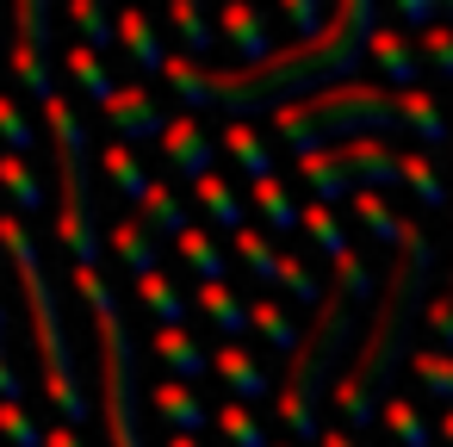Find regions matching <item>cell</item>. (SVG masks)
<instances>
[{
	"instance_id": "d4e9b609",
	"label": "cell",
	"mask_w": 453,
	"mask_h": 447,
	"mask_svg": "<svg viewBox=\"0 0 453 447\" xmlns=\"http://www.w3.org/2000/svg\"><path fill=\"white\" fill-rule=\"evenodd\" d=\"M249 323H255V329L267 335V348H280L286 360L304 348V329H298V323H292V317H286L273 298H255V304H249Z\"/></svg>"
},
{
	"instance_id": "9c48e42d",
	"label": "cell",
	"mask_w": 453,
	"mask_h": 447,
	"mask_svg": "<svg viewBox=\"0 0 453 447\" xmlns=\"http://www.w3.org/2000/svg\"><path fill=\"white\" fill-rule=\"evenodd\" d=\"M100 112H106V125L119 131V143H143V137H168V125H174V119L162 112V100H156V94H150L143 81H125V88H119V94H112V100H106Z\"/></svg>"
},
{
	"instance_id": "2e32d148",
	"label": "cell",
	"mask_w": 453,
	"mask_h": 447,
	"mask_svg": "<svg viewBox=\"0 0 453 447\" xmlns=\"http://www.w3.org/2000/svg\"><path fill=\"white\" fill-rule=\"evenodd\" d=\"M168 366H174V379L180 385H193V379H205V366H211V354L193 342V329H156V342H150Z\"/></svg>"
},
{
	"instance_id": "277c9868",
	"label": "cell",
	"mask_w": 453,
	"mask_h": 447,
	"mask_svg": "<svg viewBox=\"0 0 453 447\" xmlns=\"http://www.w3.org/2000/svg\"><path fill=\"white\" fill-rule=\"evenodd\" d=\"M397 94L385 88H366V81H342V88H323L311 100H292L273 112V131L298 150V156H317L329 150L335 137L354 143V137H372V131H397Z\"/></svg>"
},
{
	"instance_id": "ab89813d",
	"label": "cell",
	"mask_w": 453,
	"mask_h": 447,
	"mask_svg": "<svg viewBox=\"0 0 453 447\" xmlns=\"http://www.w3.org/2000/svg\"><path fill=\"white\" fill-rule=\"evenodd\" d=\"M354 212H360V224H366L379 243H397V236H403V218H391V205H385L379 193H354Z\"/></svg>"
},
{
	"instance_id": "52a82bcc",
	"label": "cell",
	"mask_w": 453,
	"mask_h": 447,
	"mask_svg": "<svg viewBox=\"0 0 453 447\" xmlns=\"http://www.w3.org/2000/svg\"><path fill=\"white\" fill-rule=\"evenodd\" d=\"M298 174L317 193V205H329V199H354V193H379V187L403 181V156L385 150L379 137H354V143H329L317 156H298Z\"/></svg>"
},
{
	"instance_id": "f35d334b",
	"label": "cell",
	"mask_w": 453,
	"mask_h": 447,
	"mask_svg": "<svg viewBox=\"0 0 453 447\" xmlns=\"http://www.w3.org/2000/svg\"><path fill=\"white\" fill-rule=\"evenodd\" d=\"M403 181L416 187L422 205H447V187H441V174H434V162L422 150H403Z\"/></svg>"
},
{
	"instance_id": "603a6c76",
	"label": "cell",
	"mask_w": 453,
	"mask_h": 447,
	"mask_svg": "<svg viewBox=\"0 0 453 447\" xmlns=\"http://www.w3.org/2000/svg\"><path fill=\"white\" fill-rule=\"evenodd\" d=\"M174 255L199 274V286H224V255H218V243H211L205 230H193V224H187V230L174 236Z\"/></svg>"
},
{
	"instance_id": "7c38bea8",
	"label": "cell",
	"mask_w": 453,
	"mask_h": 447,
	"mask_svg": "<svg viewBox=\"0 0 453 447\" xmlns=\"http://www.w3.org/2000/svg\"><path fill=\"white\" fill-rule=\"evenodd\" d=\"M366 57H372V63L397 81V94H410V88H416V75H422V50H416L403 32H391V26H379V32H372Z\"/></svg>"
},
{
	"instance_id": "816d5d0a",
	"label": "cell",
	"mask_w": 453,
	"mask_h": 447,
	"mask_svg": "<svg viewBox=\"0 0 453 447\" xmlns=\"http://www.w3.org/2000/svg\"><path fill=\"white\" fill-rule=\"evenodd\" d=\"M441 441H453V410H447V416H441Z\"/></svg>"
},
{
	"instance_id": "9f6ffc18",
	"label": "cell",
	"mask_w": 453,
	"mask_h": 447,
	"mask_svg": "<svg viewBox=\"0 0 453 447\" xmlns=\"http://www.w3.org/2000/svg\"><path fill=\"white\" fill-rule=\"evenodd\" d=\"M0 50H7V44H0Z\"/></svg>"
},
{
	"instance_id": "f907efd6",
	"label": "cell",
	"mask_w": 453,
	"mask_h": 447,
	"mask_svg": "<svg viewBox=\"0 0 453 447\" xmlns=\"http://www.w3.org/2000/svg\"><path fill=\"white\" fill-rule=\"evenodd\" d=\"M162 447H199V435H168Z\"/></svg>"
},
{
	"instance_id": "681fc988",
	"label": "cell",
	"mask_w": 453,
	"mask_h": 447,
	"mask_svg": "<svg viewBox=\"0 0 453 447\" xmlns=\"http://www.w3.org/2000/svg\"><path fill=\"white\" fill-rule=\"evenodd\" d=\"M44 447H81V435L69 422H57V428H44Z\"/></svg>"
},
{
	"instance_id": "c3c4849f",
	"label": "cell",
	"mask_w": 453,
	"mask_h": 447,
	"mask_svg": "<svg viewBox=\"0 0 453 447\" xmlns=\"http://www.w3.org/2000/svg\"><path fill=\"white\" fill-rule=\"evenodd\" d=\"M19 373H13V360H7V348H0V404H19Z\"/></svg>"
},
{
	"instance_id": "7a4b0ae2",
	"label": "cell",
	"mask_w": 453,
	"mask_h": 447,
	"mask_svg": "<svg viewBox=\"0 0 453 447\" xmlns=\"http://www.w3.org/2000/svg\"><path fill=\"white\" fill-rule=\"evenodd\" d=\"M428 267H434L428 236H422L416 224H403L397 261H391V274H385L379 317H372V329L360 335L354 366L335 379V410H342L348 428H366V422L379 416L372 397L391 385V373H397V360H403V348H410V323H416V304H422V292H428ZM385 397H391V391H385Z\"/></svg>"
},
{
	"instance_id": "836d02e7",
	"label": "cell",
	"mask_w": 453,
	"mask_h": 447,
	"mask_svg": "<svg viewBox=\"0 0 453 447\" xmlns=\"http://www.w3.org/2000/svg\"><path fill=\"white\" fill-rule=\"evenodd\" d=\"M69 19L81 26V44H88V50H112V44H119V19H112L106 7H94V0H75Z\"/></svg>"
},
{
	"instance_id": "484cf974",
	"label": "cell",
	"mask_w": 453,
	"mask_h": 447,
	"mask_svg": "<svg viewBox=\"0 0 453 447\" xmlns=\"http://www.w3.org/2000/svg\"><path fill=\"white\" fill-rule=\"evenodd\" d=\"M397 119H403V131H416L422 143H441V137H447V119H441L434 94H422V88L397 94Z\"/></svg>"
},
{
	"instance_id": "b9f144b4",
	"label": "cell",
	"mask_w": 453,
	"mask_h": 447,
	"mask_svg": "<svg viewBox=\"0 0 453 447\" xmlns=\"http://www.w3.org/2000/svg\"><path fill=\"white\" fill-rule=\"evenodd\" d=\"M335 292H342L348 304H360V298L372 292V267L360 261V249H348V255L335 261Z\"/></svg>"
},
{
	"instance_id": "6da1fadb",
	"label": "cell",
	"mask_w": 453,
	"mask_h": 447,
	"mask_svg": "<svg viewBox=\"0 0 453 447\" xmlns=\"http://www.w3.org/2000/svg\"><path fill=\"white\" fill-rule=\"evenodd\" d=\"M372 32H379V13L366 7V0H342L311 44H286L261 69H211V100L242 119V112H280L292 100L342 88V75L366 57Z\"/></svg>"
},
{
	"instance_id": "ba28073f",
	"label": "cell",
	"mask_w": 453,
	"mask_h": 447,
	"mask_svg": "<svg viewBox=\"0 0 453 447\" xmlns=\"http://www.w3.org/2000/svg\"><path fill=\"white\" fill-rule=\"evenodd\" d=\"M7 63H13V81H19L26 94H38L44 106L63 94V88H57V75H50V7H44V0H19Z\"/></svg>"
},
{
	"instance_id": "d590c367",
	"label": "cell",
	"mask_w": 453,
	"mask_h": 447,
	"mask_svg": "<svg viewBox=\"0 0 453 447\" xmlns=\"http://www.w3.org/2000/svg\"><path fill=\"white\" fill-rule=\"evenodd\" d=\"M304 236H311L329 261H342V255L354 249V243H348V230L335 224V212H329V205H304Z\"/></svg>"
},
{
	"instance_id": "d6986e66",
	"label": "cell",
	"mask_w": 453,
	"mask_h": 447,
	"mask_svg": "<svg viewBox=\"0 0 453 447\" xmlns=\"http://www.w3.org/2000/svg\"><path fill=\"white\" fill-rule=\"evenodd\" d=\"M193 199L205 205V218H211L218 230H236V236L249 230V224H242V199H236V187H230L224 174H205V181H193Z\"/></svg>"
},
{
	"instance_id": "3957f363",
	"label": "cell",
	"mask_w": 453,
	"mask_h": 447,
	"mask_svg": "<svg viewBox=\"0 0 453 447\" xmlns=\"http://www.w3.org/2000/svg\"><path fill=\"white\" fill-rule=\"evenodd\" d=\"M0 243L13 255V274L26 286V304H32V342H38V373H44V397L57 404V416L75 428L88 416V397H81V379H75V348L63 335V317H57V292H50V274H44V255L38 243L26 236L19 218H0Z\"/></svg>"
},
{
	"instance_id": "f546056e",
	"label": "cell",
	"mask_w": 453,
	"mask_h": 447,
	"mask_svg": "<svg viewBox=\"0 0 453 447\" xmlns=\"http://www.w3.org/2000/svg\"><path fill=\"white\" fill-rule=\"evenodd\" d=\"M193 298H199V311L224 329V342H236V335L249 329V304H236V292H230V286H199Z\"/></svg>"
},
{
	"instance_id": "4316f807",
	"label": "cell",
	"mask_w": 453,
	"mask_h": 447,
	"mask_svg": "<svg viewBox=\"0 0 453 447\" xmlns=\"http://www.w3.org/2000/svg\"><path fill=\"white\" fill-rule=\"evenodd\" d=\"M106 174H112V187H119V193H125L131 205H143V193L156 187V181L143 174V162H137V150H131V143H119V137L106 143Z\"/></svg>"
},
{
	"instance_id": "11a10c76",
	"label": "cell",
	"mask_w": 453,
	"mask_h": 447,
	"mask_svg": "<svg viewBox=\"0 0 453 447\" xmlns=\"http://www.w3.org/2000/svg\"><path fill=\"white\" fill-rule=\"evenodd\" d=\"M280 447H292V441H280Z\"/></svg>"
},
{
	"instance_id": "30bf717a",
	"label": "cell",
	"mask_w": 453,
	"mask_h": 447,
	"mask_svg": "<svg viewBox=\"0 0 453 447\" xmlns=\"http://www.w3.org/2000/svg\"><path fill=\"white\" fill-rule=\"evenodd\" d=\"M218 26H224V38L236 44V69H261V63L273 57L267 13H261V7H249V0H230V7L218 13Z\"/></svg>"
},
{
	"instance_id": "1f68e13d",
	"label": "cell",
	"mask_w": 453,
	"mask_h": 447,
	"mask_svg": "<svg viewBox=\"0 0 453 447\" xmlns=\"http://www.w3.org/2000/svg\"><path fill=\"white\" fill-rule=\"evenodd\" d=\"M236 255H242V267H249L261 286H280V249H273V236L242 230V236H236Z\"/></svg>"
},
{
	"instance_id": "5b68a950",
	"label": "cell",
	"mask_w": 453,
	"mask_h": 447,
	"mask_svg": "<svg viewBox=\"0 0 453 447\" xmlns=\"http://www.w3.org/2000/svg\"><path fill=\"white\" fill-rule=\"evenodd\" d=\"M348 342H354V304H348L342 292H329V298L317 304L311 329H304V348L286 360V385H280V397H273V410H280V422H286L292 441H323L317 404H323V385H329L335 360L348 354Z\"/></svg>"
},
{
	"instance_id": "cb8c5ba5",
	"label": "cell",
	"mask_w": 453,
	"mask_h": 447,
	"mask_svg": "<svg viewBox=\"0 0 453 447\" xmlns=\"http://www.w3.org/2000/svg\"><path fill=\"white\" fill-rule=\"evenodd\" d=\"M137 286V298L162 317V329H187V298H180V286L168 280V274H143V280H131Z\"/></svg>"
},
{
	"instance_id": "ee69618b",
	"label": "cell",
	"mask_w": 453,
	"mask_h": 447,
	"mask_svg": "<svg viewBox=\"0 0 453 447\" xmlns=\"http://www.w3.org/2000/svg\"><path fill=\"white\" fill-rule=\"evenodd\" d=\"M280 19H286V32L298 38V44H311L329 19H323V7H317V0H286V7H280Z\"/></svg>"
},
{
	"instance_id": "74e56055",
	"label": "cell",
	"mask_w": 453,
	"mask_h": 447,
	"mask_svg": "<svg viewBox=\"0 0 453 447\" xmlns=\"http://www.w3.org/2000/svg\"><path fill=\"white\" fill-rule=\"evenodd\" d=\"M168 26L187 38V50H193V57H205V50H211V19L193 7V0H174V7H168Z\"/></svg>"
},
{
	"instance_id": "8d00e7d4",
	"label": "cell",
	"mask_w": 453,
	"mask_h": 447,
	"mask_svg": "<svg viewBox=\"0 0 453 447\" xmlns=\"http://www.w3.org/2000/svg\"><path fill=\"white\" fill-rule=\"evenodd\" d=\"M410 366H416V379H422L434 397H447V404H453V354H447V348H416V354H410Z\"/></svg>"
},
{
	"instance_id": "44dd1931",
	"label": "cell",
	"mask_w": 453,
	"mask_h": 447,
	"mask_svg": "<svg viewBox=\"0 0 453 447\" xmlns=\"http://www.w3.org/2000/svg\"><path fill=\"white\" fill-rule=\"evenodd\" d=\"M137 218H143V224H150L156 236H180V230H187V205H180V193H174L168 181H156V187L143 193Z\"/></svg>"
},
{
	"instance_id": "d6a6232c",
	"label": "cell",
	"mask_w": 453,
	"mask_h": 447,
	"mask_svg": "<svg viewBox=\"0 0 453 447\" xmlns=\"http://www.w3.org/2000/svg\"><path fill=\"white\" fill-rule=\"evenodd\" d=\"M218 435H224L230 447H273L267 428H261V416H255L249 404H224V410H218Z\"/></svg>"
},
{
	"instance_id": "8992f818",
	"label": "cell",
	"mask_w": 453,
	"mask_h": 447,
	"mask_svg": "<svg viewBox=\"0 0 453 447\" xmlns=\"http://www.w3.org/2000/svg\"><path fill=\"white\" fill-rule=\"evenodd\" d=\"M75 292L94 311V354H100V397H106V435L112 447H143L137 428V348L125 335V311L119 292L106 286L100 267H75Z\"/></svg>"
},
{
	"instance_id": "9a60e30c",
	"label": "cell",
	"mask_w": 453,
	"mask_h": 447,
	"mask_svg": "<svg viewBox=\"0 0 453 447\" xmlns=\"http://www.w3.org/2000/svg\"><path fill=\"white\" fill-rule=\"evenodd\" d=\"M150 410L156 416H168L174 422V435H199L211 416H205V404H199V391L193 385H180V379H168V385H156L150 391Z\"/></svg>"
},
{
	"instance_id": "e0dca14e",
	"label": "cell",
	"mask_w": 453,
	"mask_h": 447,
	"mask_svg": "<svg viewBox=\"0 0 453 447\" xmlns=\"http://www.w3.org/2000/svg\"><path fill=\"white\" fill-rule=\"evenodd\" d=\"M119 50L131 57V63H143V69H168V50H162V38H156V26L143 19V13H119Z\"/></svg>"
},
{
	"instance_id": "e575fe53",
	"label": "cell",
	"mask_w": 453,
	"mask_h": 447,
	"mask_svg": "<svg viewBox=\"0 0 453 447\" xmlns=\"http://www.w3.org/2000/svg\"><path fill=\"white\" fill-rule=\"evenodd\" d=\"M0 143H7V156L38 150V125L26 119V106H19L13 94H0Z\"/></svg>"
},
{
	"instance_id": "bcb514c9",
	"label": "cell",
	"mask_w": 453,
	"mask_h": 447,
	"mask_svg": "<svg viewBox=\"0 0 453 447\" xmlns=\"http://www.w3.org/2000/svg\"><path fill=\"white\" fill-rule=\"evenodd\" d=\"M397 19L416 26V32H434L441 26V0H397Z\"/></svg>"
},
{
	"instance_id": "ac0fdd59",
	"label": "cell",
	"mask_w": 453,
	"mask_h": 447,
	"mask_svg": "<svg viewBox=\"0 0 453 447\" xmlns=\"http://www.w3.org/2000/svg\"><path fill=\"white\" fill-rule=\"evenodd\" d=\"M63 69H69V81H75L88 100H100V106L119 94V81H112L106 63H100V50H88V44H69V50H63Z\"/></svg>"
},
{
	"instance_id": "7bdbcfd3",
	"label": "cell",
	"mask_w": 453,
	"mask_h": 447,
	"mask_svg": "<svg viewBox=\"0 0 453 447\" xmlns=\"http://www.w3.org/2000/svg\"><path fill=\"white\" fill-rule=\"evenodd\" d=\"M0 441L7 447H44V428L26 416V404H0Z\"/></svg>"
},
{
	"instance_id": "f6af8a7d",
	"label": "cell",
	"mask_w": 453,
	"mask_h": 447,
	"mask_svg": "<svg viewBox=\"0 0 453 447\" xmlns=\"http://www.w3.org/2000/svg\"><path fill=\"white\" fill-rule=\"evenodd\" d=\"M416 50H422V63H428L434 75H447V81H453V32H447V26L422 32V38H416Z\"/></svg>"
},
{
	"instance_id": "8fae6325",
	"label": "cell",
	"mask_w": 453,
	"mask_h": 447,
	"mask_svg": "<svg viewBox=\"0 0 453 447\" xmlns=\"http://www.w3.org/2000/svg\"><path fill=\"white\" fill-rule=\"evenodd\" d=\"M162 156H168V168H180L187 181H205V174H211V137H205V125H199L193 112H180V119L168 125V137H162Z\"/></svg>"
},
{
	"instance_id": "7dc6e473",
	"label": "cell",
	"mask_w": 453,
	"mask_h": 447,
	"mask_svg": "<svg viewBox=\"0 0 453 447\" xmlns=\"http://www.w3.org/2000/svg\"><path fill=\"white\" fill-rule=\"evenodd\" d=\"M428 329H434L441 348L453 354V292H434V298H428Z\"/></svg>"
},
{
	"instance_id": "4dcf8cb0",
	"label": "cell",
	"mask_w": 453,
	"mask_h": 447,
	"mask_svg": "<svg viewBox=\"0 0 453 447\" xmlns=\"http://www.w3.org/2000/svg\"><path fill=\"white\" fill-rule=\"evenodd\" d=\"M0 187H7V199H13L19 212H38V205H44V181L32 174L26 156H0Z\"/></svg>"
},
{
	"instance_id": "f1b7e54d",
	"label": "cell",
	"mask_w": 453,
	"mask_h": 447,
	"mask_svg": "<svg viewBox=\"0 0 453 447\" xmlns=\"http://www.w3.org/2000/svg\"><path fill=\"white\" fill-rule=\"evenodd\" d=\"M162 81H168V88L187 100V112H199V106H218V100H211V69H199V63H187V57H168Z\"/></svg>"
},
{
	"instance_id": "4fadbf2b",
	"label": "cell",
	"mask_w": 453,
	"mask_h": 447,
	"mask_svg": "<svg viewBox=\"0 0 453 447\" xmlns=\"http://www.w3.org/2000/svg\"><path fill=\"white\" fill-rule=\"evenodd\" d=\"M211 366H218V379L236 391V404H255V397H267V373H261V360H255L242 342H224V348L211 354Z\"/></svg>"
},
{
	"instance_id": "60d3db41",
	"label": "cell",
	"mask_w": 453,
	"mask_h": 447,
	"mask_svg": "<svg viewBox=\"0 0 453 447\" xmlns=\"http://www.w3.org/2000/svg\"><path fill=\"white\" fill-rule=\"evenodd\" d=\"M280 286H286V292H292L298 304H323V298H329V292L317 286V274H311V267H304V261H298L292 249L280 255Z\"/></svg>"
},
{
	"instance_id": "ffe728a7",
	"label": "cell",
	"mask_w": 453,
	"mask_h": 447,
	"mask_svg": "<svg viewBox=\"0 0 453 447\" xmlns=\"http://www.w3.org/2000/svg\"><path fill=\"white\" fill-rule=\"evenodd\" d=\"M224 150L236 156V168L249 174V187H255V181H273V156H267V143H261V137H255L242 119H230V131H224Z\"/></svg>"
},
{
	"instance_id": "db71d44e",
	"label": "cell",
	"mask_w": 453,
	"mask_h": 447,
	"mask_svg": "<svg viewBox=\"0 0 453 447\" xmlns=\"http://www.w3.org/2000/svg\"><path fill=\"white\" fill-rule=\"evenodd\" d=\"M0 348H7V311H0Z\"/></svg>"
},
{
	"instance_id": "f5cc1de1",
	"label": "cell",
	"mask_w": 453,
	"mask_h": 447,
	"mask_svg": "<svg viewBox=\"0 0 453 447\" xmlns=\"http://www.w3.org/2000/svg\"><path fill=\"white\" fill-rule=\"evenodd\" d=\"M447 19H453V0H441V26H447Z\"/></svg>"
},
{
	"instance_id": "83f0119b",
	"label": "cell",
	"mask_w": 453,
	"mask_h": 447,
	"mask_svg": "<svg viewBox=\"0 0 453 447\" xmlns=\"http://www.w3.org/2000/svg\"><path fill=\"white\" fill-rule=\"evenodd\" d=\"M385 428H391V441L397 447H434V428L422 422V410H416V397H385Z\"/></svg>"
},
{
	"instance_id": "5bb4252c",
	"label": "cell",
	"mask_w": 453,
	"mask_h": 447,
	"mask_svg": "<svg viewBox=\"0 0 453 447\" xmlns=\"http://www.w3.org/2000/svg\"><path fill=\"white\" fill-rule=\"evenodd\" d=\"M112 255L131 267V280H143V274H156V255H162V236L143 224V218H119L112 224Z\"/></svg>"
},
{
	"instance_id": "7402d4cb",
	"label": "cell",
	"mask_w": 453,
	"mask_h": 447,
	"mask_svg": "<svg viewBox=\"0 0 453 447\" xmlns=\"http://www.w3.org/2000/svg\"><path fill=\"white\" fill-rule=\"evenodd\" d=\"M249 199H255V212L267 218V230H273V236H286V230H298V224H304V212L286 199V181H280V174H273V181H255V187H249Z\"/></svg>"
}]
</instances>
